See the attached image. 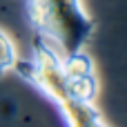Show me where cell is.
I'll list each match as a JSON object with an SVG mask.
<instances>
[{
  "instance_id": "1",
  "label": "cell",
  "mask_w": 127,
  "mask_h": 127,
  "mask_svg": "<svg viewBox=\"0 0 127 127\" xmlns=\"http://www.w3.org/2000/svg\"><path fill=\"white\" fill-rule=\"evenodd\" d=\"M27 18L63 54L80 51L96 29L80 0H27Z\"/></svg>"
},
{
  "instance_id": "2",
  "label": "cell",
  "mask_w": 127,
  "mask_h": 127,
  "mask_svg": "<svg viewBox=\"0 0 127 127\" xmlns=\"http://www.w3.org/2000/svg\"><path fill=\"white\" fill-rule=\"evenodd\" d=\"M13 69L20 76H25L29 83H33L56 105H60L63 100L69 98L60 49L51 40H47L45 36L36 33V38H33V60L31 63H20L18 60Z\"/></svg>"
},
{
  "instance_id": "3",
  "label": "cell",
  "mask_w": 127,
  "mask_h": 127,
  "mask_svg": "<svg viewBox=\"0 0 127 127\" xmlns=\"http://www.w3.org/2000/svg\"><path fill=\"white\" fill-rule=\"evenodd\" d=\"M58 107L63 112V118H65L67 127H107L100 112L92 105V100L67 98Z\"/></svg>"
},
{
  "instance_id": "4",
  "label": "cell",
  "mask_w": 127,
  "mask_h": 127,
  "mask_svg": "<svg viewBox=\"0 0 127 127\" xmlns=\"http://www.w3.org/2000/svg\"><path fill=\"white\" fill-rule=\"evenodd\" d=\"M63 69L67 78L74 76H89L94 74V63L92 58L80 49V51H71V54H63Z\"/></svg>"
},
{
  "instance_id": "5",
  "label": "cell",
  "mask_w": 127,
  "mask_h": 127,
  "mask_svg": "<svg viewBox=\"0 0 127 127\" xmlns=\"http://www.w3.org/2000/svg\"><path fill=\"white\" fill-rule=\"evenodd\" d=\"M96 89H98V85H96V76L94 74L67 78V94H69V98H76V100H94Z\"/></svg>"
},
{
  "instance_id": "6",
  "label": "cell",
  "mask_w": 127,
  "mask_h": 127,
  "mask_svg": "<svg viewBox=\"0 0 127 127\" xmlns=\"http://www.w3.org/2000/svg\"><path fill=\"white\" fill-rule=\"evenodd\" d=\"M18 63V49L13 45V40L0 29V78L7 76Z\"/></svg>"
}]
</instances>
